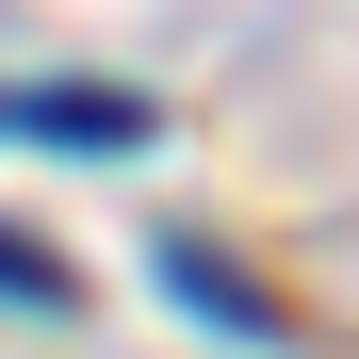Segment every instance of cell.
<instances>
[{
  "instance_id": "7a4b0ae2",
  "label": "cell",
  "mask_w": 359,
  "mask_h": 359,
  "mask_svg": "<svg viewBox=\"0 0 359 359\" xmlns=\"http://www.w3.org/2000/svg\"><path fill=\"white\" fill-rule=\"evenodd\" d=\"M0 294H66V278H49V262L17 245V229H0Z\"/></svg>"
},
{
  "instance_id": "6da1fadb",
  "label": "cell",
  "mask_w": 359,
  "mask_h": 359,
  "mask_svg": "<svg viewBox=\"0 0 359 359\" xmlns=\"http://www.w3.org/2000/svg\"><path fill=\"white\" fill-rule=\"evenodd\" d=\"M0 131H66V147H147V114H131V98H82V82H33V98H0Z\"/></svg>"
}]
</instances>
